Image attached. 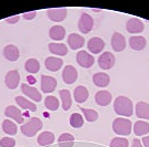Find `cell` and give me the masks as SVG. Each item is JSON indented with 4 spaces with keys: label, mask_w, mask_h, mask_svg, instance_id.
I'll list each match as a JSON object with an SVG mask.
<instances>
[{
    "label": "cell",
    "mask_w": 149,
    "mask_h": 147,
    "mask_svg": "<svg viewBox=\"0 0 149 147\" xmlns=\"http://www.w3.org/2000/svg\"><path fill=\"white\" fill-rule=\"evenodd\" d=\"M113 110L117 115L129 117L132 115L134 105L130 98L127 96H118L113 102Z\"/></svg>",
    "instance_id": "obj_1"
},
{
    "label": "cell",
    "mask_w": 149,
    "mask_h": 147,
    "mask_svg": "<svg viewBox=\"0 0 149 147\" xmlns=\"http://www.w3.org/2000/svg\"><path fill=\"white\" fill-rule=\"evenodd\" d=\"M42 122L37 117H31L26 123L21 125V133L27 137H32L42 128Z\"/></svg>",
    "instance_id": "obj_2"
},
{
    "label": "cell",
    "mask_w": 149,
    "mask_h": 147,
    "mask_svg": "<svg viewBox=\"0 0 149 147\" xmlns=\"http://www.w3.org/2000/svg\"><path fill=\"white\" fill-rule=\"evenodd\" d=\"M131 125L132 123L124 117H118L112 122V129L116 134L121 136H127L131 133Z\"/></svg>",
    "instance_id": "obj_3"
},
{
    "label": "cell",
    "mask_w": 149,
    "mask_h": 147,
    "mask_svg": "<svg viewBox=\"0 0 149 147\" xmlns=\"http://www.w3.org/2000/svg\"><path fill=\"white\" fill-rule=\"evenodd\" d=\"M93 19L90 14L84 12L81 13L80 19L78 21V29L81 33H89L93 30Z\"/></svg>",
    "instance_id": "obj_4"
},
{
    "label": "cell",
    "mask_w": 149,
    "mask_h": 147,
    "mask_svg": "<svg viewBox=\"0 0 149 147\" xmlns=\"http://www.w3.org/2000/svg\"><path fill=\"white\" fill-rule=\"evenodd\" d=\"M116 62V58L115 55L110 53V52H104L101 53V55H99L98 58V65H99L102 70H109L115 65Z\"/></svg>",
    "instance_id": "obj_5"
},
{
    "label": "cell",
    "mask_w": 149,
    "mask_h": 147,
    "mask_svg": "<svg viewBox=\"0 0 149 147\" xmlns=\"http://www.w3.org/2000/svg\"><path fill=\"white\" fill-rule=\"evenodd\" d=\"M76 59H77L78 64H79L80 67H85V69L91 67L93 65V63H95V58H93L90 53H88L87 51H84V50H82V51H79V52L77 53Z\"/></svg>",
    "instance_id": "obj_6"
},
{
    "label": "cell",
    "mask_w": 149,
    "mask_h": 147,
    "mask_svg": "<svg viewBox=\"0 0 149 147\" xmlns=\"http://www.w3.org/2000/svg\"><path fill=\"white\" fill-rule=\"evenodd\" d=\"M19 82H20V74L17 70L9 71L5 76V83H6L7 87L10 90L17 89V86L19 85Z\"/></svg>",
    "instance_id": "obj_7"
},
{
    "label": "cell",
    "mask_w": 149,
    "mask_h": 147,
    "mask_svg": "<svg viewBox=\"0 0 149 147\" xmlns=\"http://www.w3.org/2000/svg\"><path fill=\"white\" fill-rule=\"evenodd\" d=\"M5 115L9 118H11L15 122H17L18 124H24V122H25L21 111L19 110L18 107L13 106V105L7 106L6 110H5Z\"/></svg>",
    "instance_id": "obj_8"
},
{
    "label": "cell",
    "mask_w": 149,
    "mask_h": 147,
    "mask_svg": "<svg viewBox=\"0 0 149 147\" xmlns=\"http://www.w3.org/2000/svg\"><path fill=\"white\" fill-rule=\"evenodd\" d=\"M126 29L129 33H140L145 29V25L140 19L130 18L126 23Z\"/></svg>",
    "instance_id": "obj_9"
},
{
    "label": "cell",
    "mask_w": 149,
    "mask_h": 147,
    "mask_svg": "<svg viewBox=\"0 0 149 147\" xmlns=\"http://www.w3.org/2000/svg\"><path fill=\"white\" fill-rule=\"evenodd\" d=\"M111 47L116 52H121L126 49V39L119 32H113L111 37Z\"/></svg>",
    "instance_id": "obj_10"
},
{
    "label": "cell",
    "mask_w": 149,
    "mask_h": 147,
    "mask_svg": "<svg viewBox=\"0 0 149 147\" xmlns=\"http://www.w3.org/2000/svg\"><path fill=\"white\" fill-rule=\"evenodd\" d=\"M57 86V80L52 76L41 75V91L44 93H51Z\"/></svg>",
    "instance_id": "obj_11"
},
{
    "label": "cell",
    "mask_w": 149,
    "mask_h": 147,
    "mask_svg": "<svg viewBox=\"0 0 149 147\" xmlns=\"http://www.w3.org/2000/svg\"><path fill=\"white\" fill-rule=\"evenodd\" d=\"M21 91H22V93L25 94L27 98H30L31 100H33L36 102H40L42 100V96H41L40 92L38 91L36 87H33V86H30L28 85V84H26V83H22L21 84Z\"/></svg>",
    "instance_id": "obj_12"
},
{
    "label": "cell",
    "mask_w": 149,
    "mask_h": 147,
    "mask_svg": "<svg viewBox=\"0 0 149 147\" xmlns=\"http://www.w3.org/2000/svg\"><path fill=\"white\" fill-rule=\"evenodd\" d=\"M78 78V72L76 70V67L72 65H67L65 67L62 71V80L67 84H72L74 81Z\"/></svg>",
    "instance_id": "obj_13"
},
{
    "label": "cell",
    "mask_w": 149,
    "mask_h": 147,
    "mask_svg": "<svg viewBox=\"0 0 149 147\" xmlns=\"http://www.w3.org/2000/svg\"><path fill=\"white\" fill-rule=\"evenodd\" d=\"M67 13L68 11L66 8H58V9H49L47 11V16L51 21L60 22L65 20V18L67 17Z\"/></svg>",
    "instance_id": "obj_14"
},
{
    "label": "cell",
    "mask_w": 149,
    "mask_h": 147,
    "mask_svg": "<svg viewBox=\"0 0 149 147\" xmlns=\"http://www.w3.org/2000/svg\"><path fill=\"white\" fill-rule=\"evenodd\" d=\"M87 48L88 50L93 53V54H97V53H100L102 50L105 49V42L102 39L100 38H93L90 39L87 43Z\"/></svg>",
    "instance_id": "obj_15"
},
{
    "label": "cell",
    "mask_w": 149,
    "mask_h": 147,
    "mask_svg": "<svg viewBox=\"0 0 149 147\" xmlns=\"http://www.w3.org/2000/svg\"><path fill=\"white\" fill-rule=\"evenodd\" d=\"M3 56L6 58L8 61H17L19 59V56H20L19 49L16 45H13V44H8L3 49Z\"/></svg>",
    "instance_id": "obj_16"
},
{
    "label": "cell",
    "mask_w": 149,
    "mask_h": 147,
    "mask_svg": "<svg viewBox=\"0 0 149 147\" xmlns=\"http://www.w3.org/2000/svg\"><path fill=\"white\" fill-rule=\"evenodd\" d=\"M67 42H68L70 49L77 50L80 49L81 47H84L85 39H84V37H81L80 34H78V33H70L68 36Z\"/></svg>",
    "instance_id": "obj_17"
},
{
    "label": "cell",
    "mask_w": 149,
    "mask_h": 147,
    "mask_svg": "<svg viewBox=\"0 0 149 147\" xmlns=\"http://www.w3.org/2000/svg\"><path fill=\"white\" fill-rule=\"evenodd\" d=\"M93 84L98 87H106L109 85L110 83V78L107 73L104 72H98V73L93 74Z\"/></svg>",
    "instance_id": "obj_18"
},
{
    "label": "cell",
    "mask_w": 149,
    "mask_h": 147,
    "mask_svg": "<svg viewBox=\"0 0 149 147\" xmlns=\"http://www.w3.org/2000/svg\"><path fill=\"white\" fill-rule=\"evenodd\" d=\"M95 100H96V103L100 106H107L108 104H110L112 96L110 92H108V91H99L96 93Z\"/></svg>",
    "instance_id": "obj_19"
},
{
    "label": "cell",
    "mask_w": 149,
    "mask_h": 147,
    "mask_svg": "<svg viewBox=\"0 0 149 147\" xmlns=\"http://www.w3.org/2000/svg\"><path fill=\"white\" fill-rule=\"evenodd\" d=\"M146 38L140 37V36H134L129 39V45L132 50L135 51H141L146 48Z\"/></svg>",
    "instance_id": "obj_20"
},
{
    "label": "cell",
    "mask_w": 149,
    "mask_h": 147,
    "mask_svg": "<svg viewBox=\"0 0 149 147\" xmlns=\"http://www.w3.org/2000/svg\"><path fill=\"white\" fill-rule=\"evenodd\" d=\"M45 67L49 71L56 72L62 67V60L59 58H55V56H48L45 60Z\"/></svg>",
    "instance_id": "obj_21"
},
{
    "label": "cell",
    "mask_w": 149,
    "mask_h": 147,
    "mask_svg": "<svg viewBox=\"0 0 149 147\" xmlns=\"http://www.w3.org/2000/svg\"><path fill=\"white\" fill-rule=\"evenodd\" d=\"M88 96H89V93H88V90L85 86L79 85L74 89V98L77 103H85L87 101Z\"/></svg>",
    "instance_id": "obj_22"
},
{
    "label": "cell",
    "mask_w": 149,
    "mask_h": 147,
    "mask_svg": "<svg viewBox=\"0 0 149 147\" xmlns=\"http://www.w3.org/2000/svg\"><path fill=\"white\" fill-rule=\"evenodd\" d=\"M66 36V30L62 25H54L51 27L49 30V37L50 39L52 40H56V41H59V40H62Z\"/></svg>",
    "instance_id": "obj_23"
},
{
    "label": "cell",
    "mask_w": 149,
    "mask_h": 147,
    "mask_svg": "<svg viewBox=\"0 0 149 147\" xmlns=\"http://www.w3.org/2000/svg\"><path fill=\"white\" fill-rule=\"evenodd\" d=\"M136 115L143 120H149V104L146 102H138L136 105Z\"/></svg>",
    "instance_id": "obj_24"
},
{
    "label": "cell",
    "mask_w": 149,
    "mask_h": 147,
    "mask_svg": "<svg viewBox=\"0 0 149 147\" xmlns=\"http://www.w3.org/2000/svg\"><path fill=\"white\" fill-rule=\"evenodd\" d=\"M38 144L40 146H48L50 144H52L55 142V135L51 132H44L40 133L37 138Z\"/></svg>",
    "instance_id": "obj_25"
},
{
    "label": "cell",
    "mask_w": 149,
    "mask_h": 147,
    "mask_svg": "<svg viewBox=\"0 0 149 147\" xmlns=\"http://www.w3.org/2000/svg\"><path fill=\"white\" fill-rule=\"evenodd\" d=\"M49 51L51 53L63 56L68 53V48L65 43H49Z\"/></svg>",
    "instance_id": "obj_26"
},
{
    "label": "cell",
    "mask_w": 149,
    "mask_h": 147,
    "mask_svg": "<svg viewBox=\"0 0 149 147\" xmlns=\"http://www.w3.org/2000/svg\"><path fill=\"white\" fill-rule=\"evenodd\" d=\"M16 102H17V104H18L21 109H24V110L30 111V112H36V111H37V106H36V104L31 103L30 101H28L26 98H22V96H16Z\"/></svg>",
    "instance_id": "obj_27"
},
{
    "label": "cell",
    "mask_w": 149,
    "mask_h": 147,
    "mask_svg": "<svg viewBox=\"0 0 149 147\" xmlns=\"http://www.w3.org/2000/svg\"><path fill=\"white\" fill-rule=\"evenodd\" d=\"M25 69L27 72H29L30 74H36L39 72L40 70V63L37 59H28L25 63Z\"/></svg>",
    "instance_id": "obj_28"
},
{
    "label": "cell",
    "mask_w": 149,
    "mask_h": 147,
    "mask_svg": "<svg viewBox=\"0 0 149 147\" xmlns=\"http://www.w3.org/2000/svg\"><path fill=\"white\" fill-rule=\"evenodd\" d=\"M134 132L137 136H143L149 133V124L143 121H138L134 125Z\"/></svg>",
    "instance_id": "obj_29"
},
{
    "label": "cell",
    "mask_w": 149,
    "mask_h": 147,
    "mask_svg": "<svg viewBox=\"0 0 149 147\" xmlns=\"http://www.w3.org/2000/svg\"><path fill=\"white\" fill-rule=\"evenodd\" d=\"M59 95L62 102V109L63 111H68L71 107V94L68 90H61L59 91Z\"/></svg>",
    "instance_id": "obj_30"
},
{
    "label": "cell",
    "mask_w": 149,
    "mask_h": 147,
    "mask_svg": "<svg viewBox=\"0 0 149 147\" xmlns=\"http://www.w3.org/2000/svg\"><path fill=\"white\" fill-rule=\"evenodd\" d=\"M74 137L71 134H68V133H63L58 138L60 147H72L74 146Z\"/></svg>",
    "instance_id": "obj_31"
},
{
    "label": "cell",
    "mask_w": 149,
    "mask_h": 147,
    "mask_svg": "<svg viewBox=\"0 0 149 147\" xmlns=\"http://www.w3.org/2000/svg\"><path fill=\"white\" fill-rule=\"evenodd\" d=\"M2 129L3 132L8 135H16L17 134V131H18V127L17 125L13 123V121L11 120H5L2 122Z\"/></svg>",
    "instance_id": "obj_32"
},
{
    "label": "cell",
    "mask_w": 149,
    "mask_h": 147,
    "mask_svg": "<svg viewBox=\"0 0 149 147\" xmlns=\"http://www.w3.org/2000/svg\"><path fill=\"white\" fill-rule=\"evenodd\" d=\"M45 106L50 111H57L59 109V100L56 96H47L45 100Z\"/></svg>",
    "instance_id": "obj_33"
},
{
    "label": "cell",
    "mask_w": 149,
    "mask_h": 147,
    "mask_svg": "<svg viewBox=\"0 0 149 147\" xmlns=\"http://www.w3.org/2000/svg\"><path fill=\"white\" fill-rule=\"evenodd\" d=\"M70 125L74 128H80L84 125V117L79 113H74L70 116Z\"/></svg>",
    "instance_id": "obj_34"
},
{
    "label": "cell",
    "mask_w": 149,
    "mask_h": 147,
    "mask_svg": "<svg viewBox=\"0 0 149 147\" xmlns=\"http://www.w3.org/2000/svg\"><path fill=\"white\" fill-rule=\"evenodd\" d=\"M81 112L84 113L85 118L87 120L88 122H95L98 120V113L95 110H90V109H84L82 106L80 107Z\"/></svg>",
    "instance_id": "obj_35"
},
{
    "label": "cell",
    "mask_w": 149,
    "mask_h": 147,
    "mask_svg": "<svg viewBox=\"0 0 149 147\" xmlns=\"http://www.w3.org/2000/svg\"><path fill=\"white\" fill-rule=\"evenodd\" d=\"M129 142L124 137H115L110 142V147H128Z\"/></svg>",
    "instance_id": "obj_36"
},
{
    "label": "cell",
    "mask_w": 149,
    "mask_h": 147,
    "mask_svg": "<svg viewBox=\"0 0 149 147\" xmlns=\"http://www.w3.org/2000/svg\"><path fill=\"white\" fill-rule=\"evenodd\" d=\"M16 141L11 137H3L0 139V147H15Z\"/></svg>",
    "instance_id": "obj_37"
},
{
    "label": "cell",
    "mask_w": 149,
    "mask_h": 147,
    "mask_svg": "<svg viewBox=\"0 0 149 147\" xmlns=\"http://www.w3.org/2000/svg\"><path fill=\"white\" fill-rule=\"evenodd\" d=\"M37 12L36 11H30V12H25L22 13V18L26 19V20H32V19L36 17Z\"/></svg>",
    "instance_id": "obj_38"
},
{
    "label": "cell",
    "mask_w": 149,
    "mask_h": 147,
    "mask_svg": "<svg viewBox=\"0 0 149 147\" xmlns=\"http://www.w3.org/2000/svg\"><path fill=\"white\" fill-rule=\"evenodd\" d=\"M20 19V16H13V17H9V18L6 19L7 23H10V25H13V23H17Z\"/></svg>",
    "instance_id": "obj_39"
},
{
    "label": "cell",
    "mask_w": 149,
    "mask_h": 147,
    "mask_svg": "<svg viewBox=\"0 0 149 147\" xmlns=\"http://www.w3.org/2000/svg\"><path fill=\"white\" fill-rule=\"evenodd\" d=\"M131 147H143V144H141V141H139V139L135 138V139L132 141V145H131Z\"/></svg>",
    "instance_id": "obj_40"
},
{
    "label": "cell",
    "mask_w": 149,
    "mask_h": 147,
    "mask_svg": "<svg viewBox=\"0 0 149 147\" xmlns=\"http://www.w3.org/2000/svg\"><path fill=\"white\" fill-rule=\"evenodd\" d=\"M141 142H143V145L145 147H149V135L148 136H145Z\"/></svg>",
    "instance_id": "obj_41"
},
{
    "label": "cell",
    "mask_w": 149,
    "mask_h": 147,
    "mask_svg": "<svg viewBox=\"0 0 149 147\" xmlns=\"http://www.w3.org/2000/svg\"><path fill=\"white\" fill-rule=\"evenodd\" d=\"M27 81L29 82V83H36V80H35V78H32V76H27Z\"/></svg>",
    "instance_id": "obj_42"
}]
</instances>
